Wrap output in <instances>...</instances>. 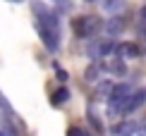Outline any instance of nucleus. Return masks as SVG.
I'll use <instances>...</instances> for the list:
<instances>
[{"label":"nucleus","mask_w":146,"mask_h":136,"mask_svg":"<svg viewBox=\"0 0 146 136\" xmlns=\"http://www.w3.org/2000/svg\"><path fill=\"white\" fill-rule=\"evenodd\" d=\"M103 29V19L96 15H84V17H77L72 22V31H74L79 38H91L94 34H98Z\"/></svg>","instance_id":"1"},{"label":"nucleus","mask_w":146,"mask_h":136,"mask_svg":"<svg viewBox=\"0 0 146 136\" xmlns=\"http://www.w3.org/2000/svg\"><path fill=\"white\" fill-rule=\"evenodd\" d=\"M144 103H146V88H134L129 98H125L120 105L110 108V115H129L134 110H139Z\"/></svg>","instance_id":"2"},{"label":"nucleus","mask_w":146,"mask_h":136,"mask_svg":"<svg viewBox=\"0 0 146 136\" xmlns=\"http://www.w3.org/2000/svg\"><path fill=\"white\" fill-rule=\"evenodd\" d=\"M115 48H117V43H115L113 38H98V41H94L89 46V57H94V60L106 57V55L115 53Z\"/></svg>","instance_id":"3"},{"label":"nucleus","mask_w":146,"mask_h":136,"mask_svg":"<svg viewBox=\"0 0 146 136\" xmlns=\"http://www.w3.org/2000/svg\"><path fill=\"white\" fill-rule=\"evenodd\" d=\"M132 91H134V88H132L129 84H117V86L113 88L110 98H108V103H110V108H115V105H120V103L125 100V98H129V96H132Z\"/></svg>","instance_id":"4"},{"label":"nucleus","mask_w":146,"mask_h":136,"mask_svg":"<svg viewBox=\"0 0 146 136\" xmlns=\"http://www.w3.org/2000/svg\"><path fill=\"white\" fill-rule=\"evenodd\" d=\"M115 53H117V57H139L141 55V46L134 41H125V43H117Z\"/></svg>","instance_id":"5"},{"label":"nucleus","mask_w":146,"mask_h":136,"mask_svg":"<svg viewBox=\"0 0 146 136\" xmlns=\"http://www.w3.org/2000/svg\"><path fill=\"white\" fill-rule=\"evenodd\" d=\"M38 34H41V41H43V46H46L50 53H55L58 48H60V34L50 31V29H43V26H38Z\"/></svg>","instance_id":"6"},{"label":"nucleus","mask_w":146,"mask_h":136,"mask_svg":"<svg viewBox=\"0 0 146 136\" xmlns=\"http://www.w3.org/2000/svg\"><path fill=\"white\" fill-rule=\"evenodd\" d=\"M137 129H139L137 122H132V119H122V122H117V124L113 127V136H134V134H137Z\"/></svg>","instance_id":"7"},{"label":"nucleus","mask_w":146,"mask_h":136,"mask_svg":"<svg viewBox=\"0 0 146 136\" xmlns=\"http://www.w3.org/2000/svg\"><path fill=\"white\" fill-rule=\"evenodd\" d=\"M103 29H106L108 36H117V34H122V29H125V19L122 17H110V19L103 24Z\"/></svg>","instance_id":"8"},{"label":"nucleus","mask_w":146,"mask_h":136,"mask_svg":"<svg viewBox=\"0 0 146 136\" xmlns=\"http://www.w3.org/2000/svg\"><path fill=\"white\" fill-rule=\"evenodd\" d=\"M108 69H110L115 77H125V74H127V65H125V60H122V57H115V60H110Z\"/></svg>","instance_id":"9"},{"label":"nucleus","mask_w":146,"mask_h":136,"mask_svg":"<svg viewBox=\"0 0 146 136\" xmlns=\"http://www.w3.org/2000/svg\"><path fill=\"white\" fill-rule=\"evenodd\" d=\"M101 69H103V62H98V60H96L94 65H89V67H86V72H84V79H86V81H96V79H98V74H101Z\"/></svg>","instance_id":"10"},{"label":"nucleus","mask_w":146,"mask_h":136,"mask_svg":"<svg viewBox=\"0 0 146 136\" xmlns=\"http://www.w3.org/2000/svg\"><path fill=\"white\" fill-rule=\"evenodd\" d=\"M67 100H70V91L67 88H58L55 93L50 96V103L53 105H62V103H67Z\"/></svg>","instance_id":"11"},{"label":"nucleus","mask_w":146,"mask_h":136,"mask_svg":"<svg viewBox=\"0 0 146 136\" xmlns=\"http://www.w3.org/2000/svg\"><path fill=\"white\" fill-rule=\"evenodd\" d=\"M113 88H115V84H113V81H101V84H98V88H96V96H98V98H110Z\"/></svg>","instance_id":"12"},{"label":"nucleus","mask_w":146,"mask_h":136,"mask_svg":"<svg viewBox=\"0 0 146 136\" xmlns=\"http://www.w3.org/2000/svg\"><path fill=\"white\" fill-rule=\"evenodd\" d=\"M86 117H89L91 127H94V129H96V131H98V134H103V122L98 119V115H96L94 110H89V112H86Z\"/></svg>","instance_id":"13"},{"label":"nucleus","mask_w":146,"mask_h":136,"mask_svg":"<svg viewBox=\"0 0 146 136\" xmlns=\"http://www.w3.org/2000/svg\"><path fill=\"white\" fill-rule=\"evenodd\" d=\"M120 7H122V0H103V10L106 12H113L115 15Z\"/></svg>","instance_id":"14"},{"label":"nucleus","mask_w":146,"mask_h":136,"mask_svg":"<svg viewBox=\"0 0 146 136\" xmlns=\"http://www.w3.org/2000/svg\"><path fill=\"white\" fill-rule=\"evenodd\" d=\"M67 136H86V131L79 129V127H70V129H67Z\"/></svg>","instance_id":"15"},{"label":"nucleus","mask_w":146,"mask_h":136,"mask_svg":"<svg viewBox=\"0 0 146 136\" xmlns=\"http://www.w3.org/2000/svg\"><path fill=\"white\" fill-rule=\"evenodd\" d=\"M55 72H58V79H60V81H67V77H70V74L65 72L62 67H55Z\"/></svg>","instance_id":"16"},{"label":"nucleus","mask_w":146,"mask_h":136,"mask_svg":"<svg viewBox=\"0 0 146 136\" xmlns=\"http://www.w3.org/2000/svg\"><path fill=\"white\" fill-rule=\"evenodd\" d=\"M0 105H3V110H7V112H12V105H10L7 100H5V98H3V93H0Z\"/></svg>","instance_id":"17"},{"label":"nucleus","mask_w":146,"mask_h":136,"mask_svg":"<svg viewBox=\"0 0 146 136\" xmlns=\"http://www.w3.org/2000/svg\"><path fill=\"white\" fill-rule=\"evenodd\" d=\"M139 19H141V24H144V26H146V5H144L141 10H139Z\"/></svg>","instance_id":"18"},{"label":"nucleus","mask_w":146,"mask_h":136,"mask_svg":"<svg viewBox=\"0 0 146 136\" xmlns=\"http://www.w3.org/2000/svg\"><path fill=\"white\" fill-rule=\"evenodd\" d=\"M137 136H146V122H144V124H139V129H137Z\"/></svg>","instance_id":"19"},{"label":"nucleus","mask_w":146,"mask_h":136,"mask_svg":"<svg viewBox=\"0 0 146 136\" xmlns=\"http://www.w3.org/2000/svg\"><path fill=\"white\" fill-rule=\"evenodd\" d=\"M141 36H144V38H146V26H141Z\"/></svg>","instance_id":"20"},{"label":"nucleus","mask_w":146,"mask_h":136,"mask_svg":"<svg viewBox=\"0 0 146 136\" xmlns=\"http://www.w3.org/2000/svg\"><path fill=\"white\" fill-rule=\"evenodd\" d=\"M86 3H96V0H86Z\"/></svg>","instance_id":"21"},{"label":"nucleus","mask_w":146,"mask_h":136,"mask_svg":"<svg viewBox=\"0 0 146 136\" xmlns=\"http://www.w3.org/2000/svg\"><path fill=\"white\" fill-rule=\"evenodd\" d=\"M0 136H5V134H3V131H0Z\"/></svg>","instance_id":"22"},{"label":"nucleus","mask_w":146,"mask_h":136,"mask_svg":"<svg viewBox=\"0 0 146 136\" xmlns=\"http://www.w3.org/2000/svg\"><path fill=\"white\" fill-rule=\"evenodd\" d=\"M17 3H19V0H17Z\"/></svg>","instance_id":"23"}]
</instances>
